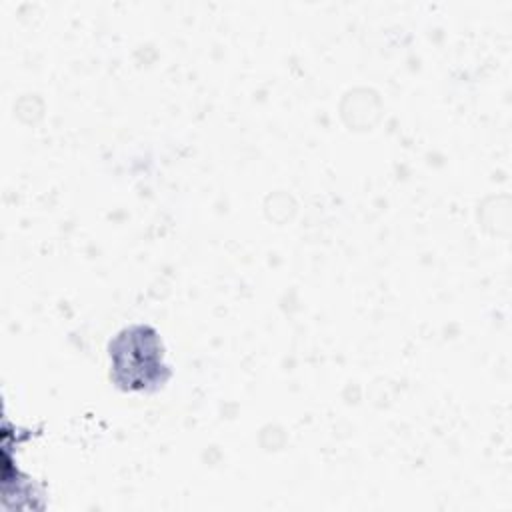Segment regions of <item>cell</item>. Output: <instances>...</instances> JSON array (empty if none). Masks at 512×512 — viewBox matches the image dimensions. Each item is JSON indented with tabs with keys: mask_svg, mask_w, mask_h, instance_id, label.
<instances>
[{
	"mask_svg": "<svg viewBox=\"0 0 512 512\" xmlns=\"http://www.w3.org/2000/svg\"><path fill=\"white\" fill-rule=\"evenodd\" d=\"M110 380L124 392H156L172 376L158 332L148 324L122 328L108 344Z\"/></svg>",
	"mask_w": 512,
	"mask_h": 512,
	"instance_id": "obj_1",
	"label": "cell"
}]
</instances>
